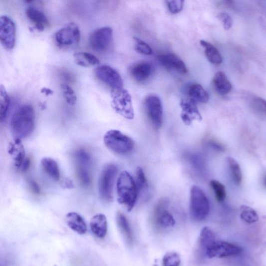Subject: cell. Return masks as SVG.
Here are the masks:
<instances>
[{
	"label": "cell",
	"mask_w": 266,
	"mask_h": 266,
	"mask_svg": "<svg viewBox=\"0 0 266 266\" xmlns=\"http://www.w3.org/2000/svg\"><path fill=\"white\" fill-rule=\"evenodd\" d=\"M216 240V236L211 229L209 227H205L201 232L199 245L204 253L205 250Z\"/></svg>",
	"instance_id": "cell-27"
},
{
	"label": "cell",
	"mask_w": 266,
	"mask_h": 266,
	"mask_svg": "<svg viewBox=\"0 0 266 266\" xmlns=\"http://www.w3.org/2000/svg\"><path fill=\"white\" fill-rule=\"evenodd\" d=\"M113 39L111 28L105 27L95 30L90 35L89 43L95 52L101 53L109 47Z\"/></svg>",
	"instance_id": "cell-12"
},
{
	"label": "cell",
	"mask_w": 266,
	"mask_h": 266,
	"mask_svg": "<svg viewBox=\"0 0 266 266\" xmlns=\"http://www.w3.org/2000/svg\"><path fill=\"white\" fill-rule=\"evenodd\" d=\"M135 184L138 191H142L148 186L147 181L142 168L138 167L136 170Z\"/></svg>",
	"instance_id": "cell-38"
},
{
	"label": "cell",
	"mask_w": 266,
	"mask_h": 266,
	"mask_svg": "<svg viewBox=\"0 0 266 266\" xmlns=\"http://www.w3.org/2000/svg\"><path fill=\"white\" fill-rule=\"evenodd\" d=\"M73 157L76 165L91 166V156L87 151L83 149H79L75 151Z\"/></svg>",
	"instance_id": "cell-32"
},
{
	"label": "cell",
	"mask_w": 266,
	"mask_h": 266,
	"mask_svg": "<svg viewBox=\"0 0 266 266\" xmlns=\"http://www.w3.org/2000/svg\"><path fill=\"white\" fill-rule=\"evenodd\" d=\"M200 44L205 48V53L206 57L212 64L220 65L222 64L223 58L218 49L211 43L201 40Z\"/></svg>",
	"instance_id": "cell-24"
},
{
	"label": "cell",
	"mask_w": 266,
	"mask_h": 266,
	"mask_svg": "<svg viewBox=\"0 0 266 266\" xmlns=\"http://www.w3.org/2000/svg\"><path fill=\"white\" fill-rule=\"evenodd\" d=\"M210 185L213 189L215 198L218 201L222 202L224 201L226 197V191L225 186L217 180H212Z\"/></svg>",
	"instance_id": "cell-33"
},
{
	"label": "cell",
	"mask_w": 266,
	"mask_h": 266,
	"mask_svg": "<svg viewBox=\"0 0 266 266\" xmlns=\"http://www.w3.org/2000/svg\"><path fill=\"white\" fill-rule=\"evenodd\" d=\"M90 227L92 233L97 238L103 239L106 236L108 231L107 218L102 214H96L90 222Z\"/></svg>",
	"instance_id": "cell-18"
},
{
	"label": "cell",
	"mask_w": 266,
	"mask_h": 266,
	"mask_svg": "<svg viewBox=\"0 0 266 266\" xmlns=\"http://www.w3.org/2000/svg\"><path fill=\"white\" fill-rule=\"evenodd\" d=\"M181 263V257L175 252H168L163 259V265L165 266H178Z\"/></svg>",
	"instance_id": "cell-34"
},
{
	"label": "cell",
	"mask_w": 266,
	"mask_h": 266,
	"mask_svg": "<svg viewBox=\"0 0 266 266\" xmlns=\"http://www.w3.org/2000/svg\"><path fill=\"white\" fill-rule=\"evenodd\" d=\"M30 187L32 189V191L34 193L37 195H40L41 194V189L37 183L33 180H29V182Z\"/></svg>",
	"instance_id": "cell-41"
},
{
	"label": "cell",
	"mask_w": 266,
	"mask_h": 266,
	"mask_svg": "<svg viewBox=\"0 0 266 266\" xmlns=\"http://www.w3.org/2000/svg\"><path fill=\"white\" fill-rule=\"evenodd\" d=\"M112 106L114 110L126 119L134 118L132 97L128 91L122 89L111 92Z\"/></svg>",
	"instance_id": "cell-6"
},
{
	"label": "cell",
	"mask_w": 266,
	"mask_h": 266,
	"mask_svg": "<svg viewBox=\"0 0 266 266\" xmlns=\"http://www.w3.org/2000/svg\"><path fill=\"white\" fill-rule=\"evenodd\" d=\"M63 184V187L67 188H72L73 187V184L70 180H66Z\"/></svg>",
	"instance_id": "cell-44"
},
{
	"label": "cell",
	"mask_w": 266,
	"mask_h": 266,
	"mask_svg": "<svg viewBox=\"0 0 266 266\" xmlns=\"http://www.w3.org/2000/svg\"><path fill=\"white\" fill-rule=\"evenodd\" d=\"M61 87L63 96H64L67 103L71 106L74 105L77 98L72 88L67 84H61Z\"/></svg>",
	"instance_id": "cell-35"
},
{
	"label": "cell",
	"mask_w": 266,
	"mask_h": 266,
	"mask_svg": "<svg viewBox=\"0 0 266 266\" xmlns=\"http://www.w3.org/2000/svg\"><path fill=\"white\" fill-rule=\"evenodd\" d=\"M214 90L220 95H226L232 90V85L226 74L219 71L215 74L213 80Z\"/></svg>",
	"instance_id": "cell-19"
},
{
	"label": "cell",
	"mask_w": 266,
	"mask_h": 266,
	"mask_svg": "<svg viewBox=\"0 0 266 266\" xmlns=\"http://www.w3.org/2000/svg\"><path fill=\"white\" fill-rule=\"evenodd\" d=\"M164 1L171 13L176 14L183 9L185 0H164Z\"/></svg>",
	"instance_id": "cell-37"
},
{
	"label": "cell",
	"mask_w": 266,
	"mask_h": 266,
	"mask_svg": "<svg viewBox=\"0 0 266 266\" xmlns=\"http://www.w3.org/2000/svg\"><path fill=\"white\" fill-rule=\"evenodd\" d=\"M136 51L143 55H149L153 53V50L146 42L137 37H134Z\"/></svg>",
	"instance_id": "cell-36"
},
{
	"label": "cell",
	"mask_w": 266,
	"mask_h": 266,
	"mask_svg": "<svg viewBox=\"0 0 266 266\" xmlns=\"http://www.w3.org/2000/svg\"><path fill=\"white\" fill-rule=\"evenodd\" d=\"M243 251V248L236 245L217 240L205 250L204 253L209 259H222L238 256Z\"/></svg>",
	"instance_id": "cell-7"
},
{
	"label": "cell",
	"mask_w": 266,
	"mask_h": 266,
	"mask_svg": "<svg viewBox=\"0 0 266 266\" xmlns=\"http://www.w3.org/2000/svg\"><path fill=\"white\" fill-rule=\"evenodd\" d=\"M252 106L253 110L260 115H266V104L265 100L260 97H256L252 101Z\"/></svg>",
	"instance_id": "cell-39"
},
{
	"label": "cell",
	"mask_w": 266,
	"mask_h": 266,
	"mask_svg": "<svg viewBox=\"0 0 266 266\" xmlns=\"http://www.w3.org/2000/svg\"><path fill=\"white\" fill-rule=\"evenodd\" d=\"M210 210V202L207 196L198 186H193L190 193V212L195 220H205Z\"/></svg>",
	"instance_id": "cell-4"
},
{
	"label": "cell",
	"mask_w": 266,
	"mask_h": 266,
	"mask_svg": "<svg viewBox=\"0 0 266 266\" xmlns=\"http://www.w3.org/2000/svg\"><path fill=\"white\" fill-rule=\"evenodd\" d=\"M9 153L15 156V165L20 168L25 159V152L20 139H14L13 143L10 145Z\"/></svg>",
	"instance_id": "cell-25"
},
{
	"label": "cell",
	"mask_w": 266,
	"mask_h": 266,
	"mask_svg": "<svg viewBox=\"0 0 266 266\" xmlns=\"http://www.w3.org/2000/svg\"><path fill=\"white\" fill-rule=\"evenodd\" d=\"M118 201L128 211L133 209L138 197V191L135 182L130 173L122 172L117 183Z\"/></svg>",
	"instance_id": "cell-2"
},
{
	"label": "cell",
	"mask_w": 266,
	"mask_h": 266,
	"mask_svg": "<svg viewBox=\"0 0 266 266\" xmlns=\"http://www.w3.org/2000/svg\"><path fill=\"white\" fill-rule=\"evenodd\" d=\"M168 203L166 200H161L156 205L154 218L155 224L162 229H168L175 225L173 215L167 210Z\"/></svg>",
	"instance_id": "cell-13"
},
{
	"label": "cell",
	"mask_w": 266,
	"mask_h": 266,
	"mask_svg": "<svg viewBox=\"0 0 266 266\" xmlns=\"http://www.w3.org/2000/svg\"><path fill=\"white\" fill-rule=\"evenodd\" d=\"M180 106L182 109L181 118L186 125H191L195 120H202V117L194 100L191 98L183 99Z\"/></svg>",
	"instance_id": "cell-14"
},
{
	"label": "cell",
	"mask_w": 266,
	"mask_h": 266,
	"mask_svg": "<svg viewBox=\"0 0 266 266\" xmlns=\"http://www.w3.org/2000/svg\"><path fill=\"white\" fill-rule=\"evenodd\" d=\"M104 143L110 151L121 155L130 153L135 146L132 138L117 130L108 131L104 136Z\"/></svg>",
	"instance_id": "cell-3"
},
{
	"label": "cell",
	"mask_w": 266,
	"mask_h": 266,
	"mask_svg": "<svg viewBox=\"0 0 266 266\" xmlns=\"http://www.w3.org/2000/svg\"><path fill=\"white\" fill-rule=\"evenodd\" d=\"M95 75L99 80L110 88L111 92L123 88V82L120 74L115 69L109 66H98L95 70Z\"/></svg>",
	"instance_id": "cell-10"
},
{
	"label": "cell",
	"mask_w": 266,
	"mask_h": 266,
	"mask_svg": "<svg viewBox=\"0 0 266 266\" xmlns=\"http://www.w3.org/2000/svg\"><path fill=\"white\" fill-rule=\"evenodd\" d=\"M73 58L75 64L82 67H91L100 64L99 60L95 55L87 52L76 53Z\"/></svg>",
	"instance_id": "cell-22"
},
{
	"label": "cell",
	"mask_w": 266,
	"mask_h": 266,
	"mask_svg": "<svg viewBox=\"0 0 266 266\" xmlns=\"http://www.w3.org/2000/svg\"><path fill=\"white\" fill-rule=\"evenodd\" d=\"M217 18L222 22L225 30H229L232 28L233 21L229 14L226 12H222L218 15Z\"/></svg>",
	"instance_id": "cell-40"
},
{
	"label": "cell",
	"mask_w": 266,
	"mask_h": 266,
	"mask_svg": "<svg viewBox=\"0 0 266 266\" xmlns=\"http://www.w3.org/2000/svg\"><path fill=\"white\" fill-rule=\"evenodd\" d=\"M239 212L240 219L247 223H255L259 220L257 212L250 207L243 206L240 207Z\"/></svg>",
	"instance_id": "cell-29"
},
{
	"label": "cell",
	"mask_w": 266,
	"mask_h": 266,
	"mask_svg": "<svg viewBox=\"0 0 266 266\" xmlns=\"http://www.w3.org/2000/svg\"><path fill=\"white\" fill-rule=\"evenodd\" d=\"M188 94L191 99L200 103H207L209 100V93L199 84L194 83L190 86Z\"/></svg>",
	"instance_id": "cell-23"
},
{
	"label": "cell",
	"mask_w": 266,
	"mask_h": 266,
	"mask_svg": "<svg viewBox=\"0 0 266 266\" xmlns=\"http://www.w3.org/2000/svg\"><path fill=\"white\" fill-rule=\"evenodd\" d=\"M55 40L60 47H66L78 44L81 39L80 29L74 22L58 30L55 34Z\"/></svg>",
	"instance_id": "cell-9"
},
{
	"label": "cell",
	"mask_w": 266,
	"mask_h": 266,
	"mask_svg": "<svg viewBox=\"0 0 266 266\" xmlns=\"http://www.w3.org/2000/svg\"><path fill=\"white\" fill-rule=\"evenodd\" d=\"M24 1L27 3H31L34 1V0H24Z\"/></svg>",
	"instance_id": "cell-46"
},
{
	"label": "cell",
	"mask_w": 266,
	"mask_h": 266,
	"mask_svg": "<svg viewBox=\"0 0 266 266\" xmlns=\"http://www.w3.org/2000/svg\"><path fill=\"white\" fill-rule=\"evenodd\" d=\"M30 160L28 158H25L24 160H23L21 166H20V168L21 169V171L22 172L27 171L28 169L30 167Z\"/></svg>",
	"instance_id": "cell-43"
},
{
	"label": "cell",
	"mask_w": 266,
	"mask_h": 266,
	"mask_svg": "<svg viewBox=\"0 0 266 266\" xmlns=\"http://www.w3.org/2000/svg\"><path fill=\"white\" fill-rule=\"evenodd\" d=\"M158 60L160 64L167 69L174 70L182 74L188 72L184 61L174 54L169 53L158 56Z\"/></svg>",
	"instance_id": "cell-15"
},
{
	"label": "cell",
	"mask_w": 266,
	"mask_h": 266,
	"mask_svg": "<svg viewBox=\"0 0 266 266\" xmlns=\"http://www.w3.org/2000/svg\"><path fill=\"white\" fill-rule=\"evenodd\" d=\"M66 222L68 227L72 231L80 235L86 233L87 228L85 222L81 215L75 212H70L67 214Z\"/></svg>",
	"instance_id": "cell-20"
},
{
	"label": "cell",
	"mask_w": 266,
	"mask_h": 266,
	"mask_svg": "<svg viewBox=\"0 0 266 266\" xmlns=\"http://www.w3.org/2000/svg\"><path fill=\"white\" fill-rule=\"evenodd\" d=\"M10 105V98L5 87L0 85V123L6 119Z\"/></svg>",
	"instance_id": "cell-28"
},
{
	"label": "cell",
	"mask_w": 266,
	"mask_h": 266,
	"mask_svg": "<svg viewBox=\"0 0 266 266\" xmlns=\"http://www.w3.org/2000/svg\"><path fill=\"white\" fill-rule=\"evenodd\" d=\"M16 28L13 20L9 17L0 16V43L6 50L13 49L16 43Z\"/></svg>",
	"instance_id": "cell-11"
},
{
	"label": "cell",
	"mask_w": 266,
	"mask_h": 266,
	"mask_svg": "<svg viewBox=\"0 0 266 266\" xmlns=\"http://www.w3.org/2000/svg\"><path fill=\"white\" fill-rule=\"evenodd\" d=\"M77 175L80 183L85 187L89 186L91 183L90 167L76 166Z\"/></svg>",
	"instance_id": "cell-31"
},
{
	"label": "cell",
	"mask_w": 266,
	"mask_h": 266,
	"mask_svg": "<svg viewBox=\"0 0 266 266\" xmlns=\"http://www.w3.org/2000/svg\"><path fill=\"white\" fill-rule=\"evenodd\" d=\"M228 2H232V0H226Z\"/></svg>",
	"instance_id": "cell-47"
},
{
	"label": "cell",
	"mask_w": 266,
	"mask_h": 266,
	"mask_svg": "<svg viewBox=\"0 0 266 266\" xmlns=\"http://www.w3.org/2000/svg\"><path fill=\"white\" fill-rule=\"evenodd\" d=\"M227 162L235 183L237 185H240L243 181V174L239 164L234 158L231 157L227 158Z\"/></svg>",
	"instance_id": "cell-30"
},
{
	"label": "cell",
	"mask_w": 266,
	"mask_h": 266,
	"mask_svg": "<svg viewBox=\"0 0 266 266\" xmlns=\"http://www.w3.org/2000/svg\"><path fill=\"white\" fill-rule=\"evenodd\" d=\"M44 171L54 180L58 181L60 179V172L57 163L50 158H44L41 161Z\"/></svg>",
	"instance_id": "cell-26"
},
{
	"label": "cell",
	"mask_w": 266,
	"mask_h": 266,
	"mask_svg": "<svg viewBox=\"0 0 266 266\" xmlns=\"http://www.w3.org/2000/svg\"><path fill=\"white\" fill-rule=\"evenodd\" d=\"M144 107L152 126L156 130L159 129L163 120V108L160 98L155 95L147 96L144 100Z\"/></svg>",
	"instance_id": "cell-8"
},
{
	"label": "cell",
	"mask_w": 266,
	"mask_h": 266,
	"mask_svg": "<svg viewBox=\"0 0 266 266\" xmlns=\"http://www.w3.org/2000/svg\"><path fill=\"white\" fill-rule=\"evenodd\" d=\"M35 126V113L30 105L20 107L12 115L10 129L14 139H22L29 136Z\"/></svg>",
	"instance_id": "cell-1"
},
{
	"label": "cell",
	"mask_w": 266,
	"mask_h": 266,
	"mask_svg": "<svg viewBox=\"0 0 266 266\" xmlns=\"http://www.w3.org/2000/svg\"><path fill=\"white\" fill-rule=\"evenodd\" d=\"M117 172L115 164H108L101 173L98 182L99 193L101 199L106 202L113 199V189Z\"/></svg>",
	"instance_id": "cell-5"
},
{
	"label": "cell",
	"mask_w": 266,
	"mask_h": 266,
	"mask_svg": "<svg viewBox=\"0 0 266 266\" xmlns=\"http://www.w3.org/2000/svg\"><path fill=\"white\" fill-rule=\"evenodd\" d=\"M210 146L215 150L224 151V147L220 143L216 142L211 141L209 143Z\"/></svg>",
	"instance_id": "cell-42"
},
{
	"label": "cell",
	"mask_w": 266,
	"mask_h": 266,
	"mask_svg": "<svg viewBox=\"0 0 266 266\" xmlns=\"http://www.w3.org/2000/svg\"><path fill=\"white\" fill-rule=\"evenodd\" d=\"M26 14L36 30L43 31L48 26L49 22L46 16L40 10L30 7L26 10Z\"/></svg>",
	"instance_id": "cell-17"
},
{
	"label": "cell",
	"mask_w": 266,
	"mask_h": 266,
	"mask_svg": "<svg viewBox=\"0 0 266 266\" xmlns=\"http://www.w3.org/2000/svg\"><path fill=\"white\" fill-rule=\"evenodd\" d=\"M42 92L46 94V95H52L53 93L51 90L46 88H43V89L42 90Z\"/></svg>",
	"instance_id": "cell-45"
},
{
	"label": "cell",
	"mask_w": 266,
	"mask_h": 266,
	"mask_svg": "<svg viewBox=\"0 0 266 266\" xmlns=\"http://www.w3.org/2000/svg\"><path fill=\"white\" fill-rule=\"evenodd\" d=\"M153 66L150 63L141 61L136 63L130 68L129 71L132 78L138 83L147 80L153 72Z\"/></svg>",
	"instance_id": "cell-16"
},
{
	"label": "cell",
	"mask_w": 266,
	"mask_h": 266,
	"mask_svg": "<svg viewBox=\"0 0 266 266\" xmlns=\"http://www.w3.org/2000/svg\"><path fill=\"white\" fill-rule=\"evenodd\" d=\"M116 220L119 230L124 237L125 242L131 246L133 243V236L127 219L121 212H118Z\"/></svg>",
	"instance_id": "cell-21"
}]
</instances>
